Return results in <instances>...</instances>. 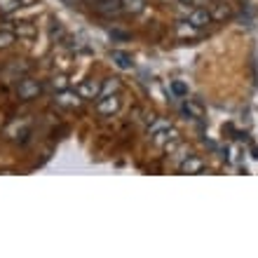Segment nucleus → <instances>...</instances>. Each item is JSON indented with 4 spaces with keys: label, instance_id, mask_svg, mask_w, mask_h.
Instances as JSON below:
<instances>
[{
    "label": "nucleus",
    "instance_id": "1",
    "mask_svg": "<svg viewBox=\"0 0 258 258\" xmlns=\"http://www.w3.org/2000/svg\"><path fill=\"white\" fill-rule=\"evenodd\" d=\"M148 134H150V139H153V143H155V146H160V148H167L169 153L176 148L178 143H181V139H178V132L171 127L167 120H153V124L148 127Z\"/></svg>",
    "mask_w": 258,
    "mask_h": 258
},
{
    "label": "nucleus",
    "instance_id": "2",
    "mask_svg": "<svg viewBox=\"0 0 258 258\" xmlns=\"http://www.w3.org/2000/svg\"><path fill=\"white\" fill-rule=\"evenodd\" d=\"M181 14H183V19L188 21V24H192V26L200 28V31H204V28H207L211 21H214V17H211V12L207 10V7L181 5Z\"/></svg>",
    "mask_w": 258,
    "mask_h": 258
},
{
    "label": "nucleus",
    "instance_id": "3",
    "mask_svg": "<svg viewBox=\"0 0 258 258\" xmlns=\"http://www.w3.org/2000/svg\"><path fill=\"white\" fill-rule=\"evenodd\" d=\"M42 92V85L33 78H21L19 87H17V94H19L21 101H31V99H38V94Z\"/></svg>",
    "mask_w": 258,
    "mask_h": 258
},
{
    "label": "nucleus",
    "instance_id": "4",
    "mask_svg": "<svg viewBox=\"0 0 258 258\" xmlns=\"http://www.w3.org/2000/svg\"><path fill=\"white\" fill-rule=\"evenodd\" d=\"M96 110L101 113V115H113L120 110V99L117 94H106V96H99L96 99Z\"/></svg>",
    "mask_w": 258,
    "mask_h": 258
},
{
    "label": "nucleus",
    "instance_id": "5",
    "mask_svg": "<svg viewBox=\"0 0 258 258\" xmlns=\"http://www.w3.org/2000/svg\"><path fill=\"white\" fill-rule=\"evenodd\" d=\"M54 101H56V106H61V108H78V106L82 103V96L78 94V92H73V89L66 87L54 96Z\"/></svg>",
    "mask_w": 258,
    "mask_h": 258
},
{
    "label": "nucleus",
    "instance_id": "6",
    "mask_svg": "<svg viewBox=\"0 0 258 258\" xmlns=\"http://www.w3.org/2000/svg\"><path fill=\"white\" fill-rule=\"evenodd\" d=\"M96 12L103 17H117L122 12V0H96L94 3Z\"/></svg>",
    "mask_w": 258,
    "mask_h": 258
},
{
    "label": "nucleus",
    "instance_id": "7",
    "mask_svg": "<svg viewBox=\"0 0 258 258\" xmlns=\"http://www.w3.org/2000/svg\"><path fill=\"white\" fill-rule=\"evenodd\" d=\"M78 94L82 96V101H94L101 94V85L96 80H85L80 85V89H78Z\"/></svg>",
    "mask_w": 258,
    "mask_h": 258
},
{
    "label": "nucleus",
    "instance_id": "8",
    "mask_svg": "<svg viewBox=\"0 0 258 258\" xmlns=\"http://www.w3.org/2000/svg\"><path fill=\"white\" fill-rule=\"evenodd\" d=\"M178 169L183 171V174H197V171L204 169V162L200 160V157H195V155H188L185 160L178 162Z\"/></svg>",
    "mask_w": 258,
    "mask_h": 258
},
{
    "label": "nucleus",
    "instance_id": "9",
    "mask_svg": "<svg viewBox=\"0 0 258 258\" xmlns=\"http://www.w3.org/2000/svg\"><path fill=\"white\" fill-rule=\"evenodd\" d=\"M200 33H202V31H200V28H195L192 24H188L185 19H181L176 24V35H178V38H197Z\"/></svg>",
    "mask_w": 258,
    "mask_h": 258
},
{
    "label": "nucleus",
    "instance_id": "10",
    "mask_svg": "<svg viewBox=\"0 0 258 258\" xmlns=\"http://www.w3.org/2000/svg\"><path fill=\"white\" fill-rule=\"evenodd\" d=\"M143 10H146V0H122V12L141 14Z\"/></svg>",
    "mask_w": 258,
    "mask_h": 258
},
{
    "label": "nucleus",
    "instance_id": "11",
    "mask_svg": "<svg viewBox=\"0 0 258 258\" xmlns=\"http://www.w3.org/2000/svg\"><path fill=\"white\" fill-rule=\"evenodd\" d=\"M183 110L188 113V117H192V120H202V117H204V108L197 101H190V99L185 101Z\"/></svg>",
    "mask_w": 258,
    "mask_h": 258
},
{
    "label": "nucleus",
    "instance_id": "12",
    "mask_svg": "<svg viewBox=\"0 0 258 258\" xmlns=\"http://www.w3.org/2000/svg\"><path fill=\"white\" fill-rule=\"evenodd\" d=\"M110 59H113V61H115L120 68H132V56H129L127 52L113 49V52H110Z\"/></svg>",
    "mask_w": 258,
    "mask_h": 258
},
{
    "label": "nucleus",
    "instance_id": "13",
    "mask_svg": "<svg viewBox=\"0 0 258 258\" xmlns=\"http://www.w3.org/2000/svg\"><path fill=\"white\" fill-rule=\"evenodd\" d=\"M21 7V0H0V14H12Z\"/></svg>",
    "mask_w": 258,
    "mask_h": 258
},
{
    "label": "nucleus",
    "instance_id": "14",
    "mask_svg": "<svg viewBox=\"0 0 258 258\" xmlns=\"http://www.w3.org/2000/svg\"><path fill=\"white\" fill-rule=\"evenodd\" d=\"M17 35H19V38H33L35 26H31L28 21H19V24H17Z\"/></svg>",
    "mask_w": 258,
    "mask_h": 258
},
{
    "label": "nucleus",
    "instance_id": "15",
    "mask_svg": "<svg viewBox=\"0 0 258 258\" xmlns=\"http://www.w3.org/2000/svg\"><path fill=\"white\" fill-rule=\"evenodd\" d=\"M117 89H120V82H117V78H108V80L103 82V87H101V94H99V96H106V94H115Z\"/></svg>",
    "mask_w": 258,
    "mask_h": 258
},
{
    "label": "nucleus",
    "instance_id": "16",
    "mask_svg": "<svg viewBox=\"0 0 258 258\" xmlns=\"http://www.w3.org/2000/svg\"><path fill=\"white\" fill-rule=\"evenodd\" d=\"M12 42H14V33H10V31H3V33H0V49L10 47Z\"/></svg>",
    "mask_w": 258,
    "mask_h": 258
},
{
    "label": "nucleus",
    "instance_id": "17",
    "mask_svg": "<svg viewBox=\"0 0 258 258\" xmlns=\"http://www.w3.org/2000/svg\"><path fill=\"white\" fill-rule=\"evenodd\" d=\"M52 87L61 92V89H66V87H68V80L63 78V75H54V78H52Z\"/></svg>",
    "mask_w": 258,
    "mask_h": 258
},
{
    "label": "nucleus",
    "instance_id": "18",
    "mask_svg": "<svg viewBox=\"0 0 258 258\" xmlns=\"http://www.w3.org/2000/svg\"><path fill=\"white\" fill-rule=\"evenodd\" d=\"M174 92H176V94H181V96H183L185 92H188V89H185V85H181V82H174Z\"/></svg>",
    "mask_w": 258,
    "mask_h": 258
},
{
    "label": "nucleus",
    "instance_id": "19",
    "mask_svg": "<svg viewBox=\"0 0 258 258\" xmlns=\"http://www.w3.org/2000/svg\"><path fill=\"white\" fill-rule=\"evenodd\" d=\"M178 3H181V5H195L197 0H178Z\"/></svg>",
    "mask_w": 258,
    "mask_h": 258
},
{
    "label": "nucleus",
    "instance_id": "20",
    "mask_svg": "<svg viewBox=\"0 0 258 258\" xmlns=\"http://www.w3.org/2000/svg\"><path fill=\"white\" fill-rule=\"evenodd\" d=\"M21 5H33V0H21Z\"/></svg>",
    "mask_w": 258,
    "mask_h": 258
},
{
    "label": "nucleus",
    "instance_id": "21",
    "mask_svg": "<svg viewBox=\"0 0 258 258\" xmlns=\"http://www.w3.org/2000/svg\"><path fill=\"white\" fill-rule=\"evenodd\" d=\"M214 3H221V0H214Z\"/></svg>",
    "mask_w": 258,
    "mask_h": 258
}]
</instances>
